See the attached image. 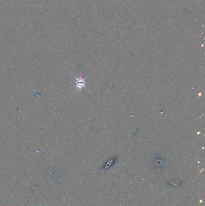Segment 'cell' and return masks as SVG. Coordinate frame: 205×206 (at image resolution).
I'll return each mask as SVG.
<instances>
[{"label":"cell","instance_id":"cell-1","mask_svg":"<svg viewBox=\"0 0 205 206\" xmlns=\"http://www.w3.org/2000/svg\"><path fill=\"white\" fill-rule=\"evenodd\" d=\"M74 77L75 78V84H76V88L79 91L81 89H82L83 88L86 87V81L85 80L84 78H77L76 77L74 76Z\"/></svg>","mask_w":205,"mask_h":206}]
</instances>
